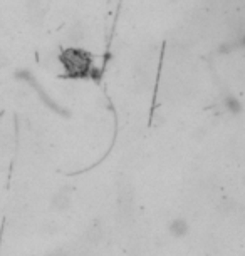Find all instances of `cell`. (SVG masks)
Listing matches in <instances>:
<instances>
[{
    "mask_svg": "<svg viewBox=\"0 0 245 256\" xmlns=\"http://www.w3.org/2000/svg\"><path fill=\"white\" fill-rule=\"evenodd\" d=\"M59 62L62 64V69L69 77L74 79H84L93 74L94 62L88 52L78 47H69V49L62 50L59 56Z\"/></svg>",
    "mask_w": 245,
    "mask_h": 256,
    "instance_id": "6da1fadb",
    "label": "cell"
},
{
    "mask_svg": "<svg viewBox=\"0 0 245 256\" xmlns=\"http://www.w3.org/2000/svg\"><path fill=\"white\" fill-rule=\"evenodd\" d=\"M170 233L173 236H185L188 233V224L183 220H175L170 226Z\"/></svg>",
    "mask_w": 245,
    "mask_h": 256,
    "instance_id": "7a4b0ae2",
    "label": "cell"
}]
</instances>
